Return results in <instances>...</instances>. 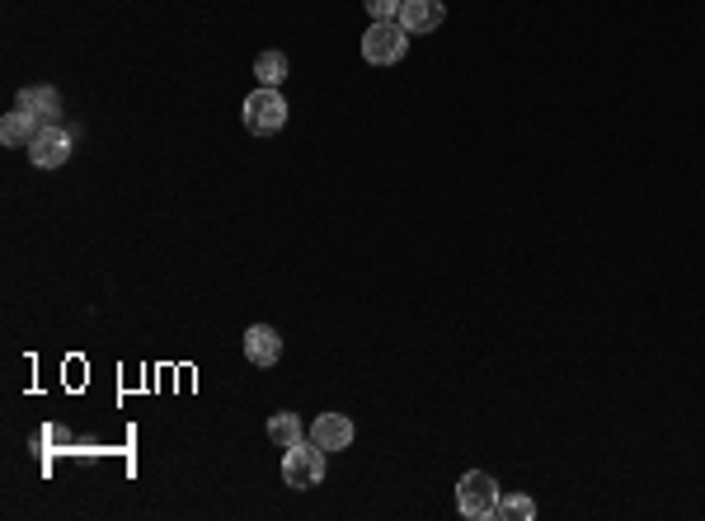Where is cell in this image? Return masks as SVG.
Here are the masks:
<instances>
[{"label": "cell", "instance_id": "6da1fadb", "mask_svg": "<svg viewBox=\"0 0 705 521\" xmlns=\"http://www.w3.org/2000/svg\"><path fill=\"white\" fill-rule=\"evenodd\" d=\"M410 52V28L400 20H372L367 34H363V57L372 67H396Z\"/></svg>", "mask_w": 705, "mask_h": 521}, {"label": "cell", "instance_id": "7a4b0ae2", "mask_svg": "<svg viewBox=\"0 0 705 521\" xmlns=\"http://www.w3.org/2000/svg\"><path fill=\"white\" fill-rule=\"evenodd\" d=\"M287 114H292V108H287V99H282V90H269V85H259V90L245 99V108H240L245 128L255 132V137H273V132H282Z\"/></svg>", "mask_w": 705, "mask_h": 521}, {"label": "cell", "instance_id": "3957f363", "mask_svg": "<svg viewBox=\"0 0 705 521\" xmlns=\"http://www.w3.org/2000/svg\"><path fill=\"white\" fill-rule=\"evenodd\" d=\"M282 479H287V488H320L325 479V451L316 447V441H296V447L282 451Z\"/></svg>", "mask_w": 705, "mask_h": 521}, {"label": "cell", "instance_id": "277c9868", "mask_svg": "<svg viewBox=\"0 0 705 521\" xmlns=\"http://www.w3.org/2000/svg\"><path fill=\"white\" fill-rule=\"evenodd\" d=\"M457 508L470 521H490L498 512V484H494V475H484V470H470V475H461Z\"/></svg>", "mask_w": 705, "mask_h": 521}, {"label": "cell", "instance_id": "5b68a950", "mask_svg": "<svg viewBox=\"0 0 705 521\" xmlns=\"http://www.w3.org/2000/svg\"><path fill=\"white\" fill-rule=\"evenodd\" d=\"M28 161H34L38 169H57L71 161V132L61 128V122H47V128H38V137L28 141Z\"/></svg>", "mask_w": 705, "mask_h": 521}, {"label": "cell", "instance_id": "8992f818", "mask_svg": "<svg viewBox=\"0 0 705 521\" xmlns=\"http://www.w3.org/2000/svg\"><path fill=\"white\" fill-rule=\"evenodd\" d=\"M310 441H316L320 451H349L353 447V418L349 414H320L310 423Z\"/></svg>", "mask_w": 705, "mask_h": 521}, {"label": "cell", "instance_id": "52a82bcc", "mask_svg": "<svg viewBox=\"0 0 705 521\" xmlns=\"http://www.w3.org/2000/svg\"><path fill=\"white\" fill-rule=\"evenodd\" d=\"M14 108H24L28 118H38L43 128H47V122L61 118V94L52 85H28V90L14 94Z\"/></svg>", "mask_w": 705, "mask_h": 521}, {"label": "cell", "instance_id": "ba28073f", "mask_svg": "<svg viewBox=\"0 0 705 521\" xmlns=\"http://www.w3.org/2000/svg\"><path fill=\"white\" fill-rule=\"evenodd\" d=\"M443 20H447L443 0H404L400 5V24L410 34H433V28H443Z\"/></svg>", "mask_w": 705, "mask_h": 521}, {"label": "cell", "instance_id": "9c48e42d", "mask_svg": "<svg viewBox=\"0 0 705 521\" xmlns=\"http://www.w3.org/2000/svg\"><path fill=\"white\" fill-rule=\"evenodd\" d=\"M245 357L255 362V367H273V362L282 357V339L273 324H249L245 329Z\"/></svg>", "mask_w": 705, "mask_h": 521}, {"label": "cell", "instance_id": "30bf717a", "mask_svg": "<svg viewBox=\"0 0 705 521\" xmlns=\"http://www.w3.org/2000/svg\"><path fill=\"white\" fill-rule=\"evenodd\" d=\"M38 128H43L38 118H28L24 108H14V114L0 118V141H5V146H28V141L38 137Z\"/></svg>", "mask_w": 705, "mask_h": 521}, {"label": "cell", "instance_id": "8fae6325", "mask_svg": "<svg viewBox=\"0 0 705 521\" xmlns=\"http://www.w3.org/2000/svg\"><path fill=\"white\" fill-rule=\"evenodd\" d=\"M306 433H310V428H302V418L287 414V408L269 418V437H273V447H282V451L296 447V441H306Z\"/></svg>", "mask_w": 705, "mask_h": 521}, {"label": "cell", "instance_id": "7c38bea8", "mask_svg": "<svg viewBox=\"0 0 705 521\" xmlns=\"http://www.w3.org/2000/svg\"><path fill=\"white\" fill-rule=\"evenodd\" d=\"M287 57H282V52H273V47H269V52H259L255 57V81L259 85H269V90H278L282 81H287Z\"/></svg>", "mask_w": 705, "mask_h": 521}, {"label": "cell", "instance_id": "4fadbf2b", "mask_svg": "<svg viewBox=\"0 0 705 521\" xmlns=\"http://www.w3.org/2000/svg\"><path fill=\"white\" fill-rule=\"evenodd\" d=\"M494 517H504V521H531L537 517V502H531L527 494H498V512Z\"/></svg>", "mask_w": 705, "mask_h": 521}, {"label": "cell", "instance_id": "5bb4252c", "mask_svg": "<svg viewBox=\"0 0 705 521\" xmlns=\"http://www.w3.org/2000/svg\"><path fill=\"white\" fill-rule=\"evenodd\" d=\"M363 5H367L372 20H400V5H404V0H363Z\"/></svg>", "mask_w": 705, "mask_h": 521}]
</instances>
